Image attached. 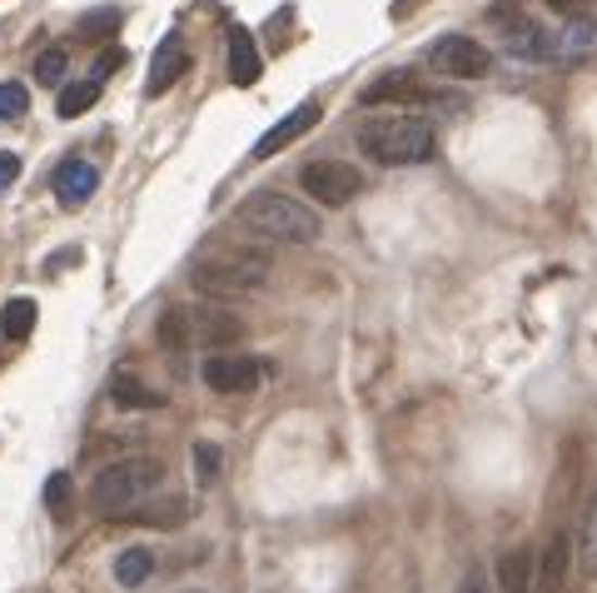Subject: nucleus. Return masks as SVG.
Returning <instances> with one entry per match:
<instances>
[{
    "instance_id": "1",
    "label": "nucleus",
    "mask_w": 597,
    "mask_h": 593,
    "mask_svg": "<svg viewBox=\"0 0 597 593\" xmlns=\"http://www.w3.org/2000/svg\"><path fill=\"white\" fill-rule=\"evenodd\" d=\"M270 274V249L259 245H239V239H210L195 260V289L204 295H249L264 285Z\"/></svg>"
},
{
    "instance_id": "2",
    "label": "nucleus",
    "mask_w": 597,
    "mask_h": 593,
    "mask_svg": "<svg viewBox=\"0 0 597 593\" xmlns=\"http://www.w3.org/2000/svg\"><path fill=\"white\" fill-rule=\"evenodd\" d=\"M154 339H160L164 349H229L245 339V320L239 314H229V309H214V305H175L164 309L160 320H154Z\"/></svg>"
},
{
    "instance_id": "3",
    "label": "nucleus",
    "mask_w": 597,
    "mask_h": 593,
    "mask_svg": "<svg viewBox=\"0 0 597 593\" xmlns=\"http://www.w3.org/2000/svg\"><path fill=\"white\" fill-rule=\"evenodd\" d=\"M235 225L249 230V235H259V239H289V245H309V239L324 235V230H319V214L309 210V205L279 195V190L249 195V200L235 210Z\"/></svg>"
},
{
    "instance_id": "4",
    "label": "nucleus",
    "mask_w": 597,
    "mask_h": 593,
    "mask_svg": "<svg viewBox=\"0 0 597 593\" xmlns=\"http://www.w3.org/2000/svg\"><path fill=\"white\" fill-rule=\"evenodd\" d=\"M434 131L409 115H374L359 125V150L378 165H423L434 160Z\"/></svg>"
},
{
    "instance_id": "5",
    "label": "nucleus",
    "mask_w": 597,
    "mask_h": 593,
    "mask_svg": "<svg viewBox=\"0 0 597 593\" xmlns=\"http://www.w3.org/2000/svg\"><path fill=\"white\" fill-rule=\"evenodd\" d=\"M160 474H164V464H154V459L105 464L90 484V509L100 514V519H129V514L145 504V494L160 489Z\"/></svg>"
},
{
    "instance_id": "6",
    "label": "nucleus",
    "mask_w": 597,
    "mask_h": 593,
    "mask_svg": "<svg viewBox=\"0 0 597 593\" xmlns=\"http://www.w3.org/2000/svg\"><path fill=\"white\" fill-rule=\"evenodd\" d=\"M299 185H304V195H314L319 205H349L363 180L349 160H309V165L299 170Z\"/></svg>"
},
{
    "instance_id": "7",
    "label": "nucleus",
    "mask_w": 597,
    "mask_h": 593,
    "mask_svg": "<svg viewBox=\"0 0 597 593\" xmlns=\"http://www.w3.org/2000/svg\"><path fill=\"white\" fill-rule=\"evenodd\" d=\"M428 60H434V71L448 75V81H478L493 65V55L473 36H438L428 46Z\"/></svg>"
},
{
    "instance_id": "8",
    "label": "nucleus",
    "mask_w": 597,
    "mask_h": 593,
    "mask_svg": "<svg viewBox=\"0 0 597 593\" xmlns=\"http://www.w3.org/2000/svg\"><path fill=\"white\" fill-rule=\"evenodd\" d=\"M319 115H324V106L319 100H304L299 110H289V115L279 120V125H270V131L254 140V160H270V155H279V150H289L299 135H309L319 125Z\"/></svg>"
},
{
    "instance_id": "9",
    "label": "nucleus",
    "mask_w": 597,
    "mask_h": 593,
    "mask_svg": "<svg viewBox=\"0 0 597 593\" xmlns=\"http://www.w3.org/2000/svg\"><path fill=\"white\" fill-rule=\"evenodd\" d=\"M204 384L214 394H249L259 384V365L249 355H210L204 359Z\"/></svg>"
},
{
    "instance_id": "10",
    "label": "nucleus",
    "mask_w": 597,
    "mask_h": 593,
    "mask_svg": "<svg viewBox=\"0 0 597 593\" xmlns=\"http://www.w3.org/2000/svg\"><path fill=\"white\" fill-rule=\"evenodd\" d=\"M189 71V46H185V36H170L154 46V60H150V81H145V96H164L170 85L179 81V75Z\"/></svg>"
},
{
    "instance_id": "11",
    "label": "nucleus",
    "mask_w": 597,
    "mask_h": 593,
    "mask_svg": "<svg viewBox=\"0 0 597 593\" xmlns=\"http://www.w3.org/2000/svg\"><path fill=\"white\" fill-rule=\"evenodd\" d=\"M50 185H55V195H60V205H65V210H80V205L100 190V170H95L90 160H80V155H75V160H60V170H55V180H50Z\"/></svg>"
},
{
    "instance_id": "12",
    "label": "nucleus",
    "mask_w": 597,
    "mask_h": 593,
    "mask_svg": "<svg viewBox=\"0 0 597 593\" xmlns=\"http://www.w3.org/2000/svg\"><path fill=\"white\" fill-rule=\"evenodd\" d=\"M568 569H573V534L558 529L543 548V564H538V579H533V593H562L568 583Z\"/></svg>"
},
{
    "instance_id": "13",
    "label": "nucleus",
    "mask_w": 597,
    "mask_h": 593,
    "mask_svg": "<svg viewBox=\"0 0 597 593\" xmlns=\"http://www.w3.org/2000/svg\"><path fill=\"white\" fill-rule=\"evenodd\" d=\"M384 100H434V96L423 90L413 71H384L378 81L363 85V106H384Z\"/></svg>"
},
{
    "instance_id": "14",
    "label": "nucleus",
    "mask_w": 597,
    "mask_h": 593,
    "mask_svg": "<svg viewBox=\"0 0 597 593\" xmlns=\"http://www.w3.org/2000/svg\"><path fill=\"white\" fill-rule=\"evenodd\" d=\"M259 75H264L259 46L245 25H239V30H229V81H235L239 90H249V85H259Z\"/></svg>"
},
{
    "instance_id": "15",
    "label": "nucleus",
    "mask_w": 597,
    "mask_h": 593,
    "mask_svg": "<svg viewBox=\"0 0 597 593\" xmlns=\"http://www.w3.org/2000/svg\"><path fill=\"white\" fill-rule=\"evenodd\" d=\"M503 50L513 60H552V55H558V36H548V30L533 25V21H518L513 30H508Z\"/></svg>"
},
{
    "instance_id": "16",
    "label": "nucleus",
    "mask_w": 597,
    "mask_h": 593,
    "mask_svg": "<svg viewBox=\"0 0 597 593\" xmlns=\"http://www.w3.org/2000/svg\"><path fill=\"white\" fill-rule=\"evenodd\" d=\"M533 554L527 548H503L498 554V589L503 593H533Z\"/></svg>"
},
{
    "instance_id": "17",
    "label": "nucleus",
    "mask_w": 597,
    "mask_h": 593,
    "mask_svg": "<svg viewBox=\"0 0 597 593\" xmlns=\"http://www.w3.org/2000/svg\"><path fill=\"white\" fill-rule=\"evenodd\" d=\"M36 320H40L36 299H11V305L0 309V334H5L11 345H25V339L36 334Z\"/></svg>"
},
{
    "instance_id": "18",
    "label": "nucleus",
    "mask_w": 597,
    "mask_h": 593,
    "mask_svg": "<svg viewBox=\"0 0 597 593\" xmlns=\"http://www.w3.org/2000/svg\"><path fill=\"white\" fill-rule=\"evenodd\" d=\"M110 399H115L120 409H164V394L140 384L135 374H115V380H110Z\"/></svg>"
},
{
    "instance_id": "19",
    "label": "nucleus",
    "mask_w": 597,
    "mask_h": 593,
    "mask_svg": "<svg viewBox=\"0 0 597 593\" xmlns=\"http://www.w3.org/2000/svg\"><path fill=\"white\" fill-rule=\"evenodd\" d=\"M597 46V21L593 15H573V21L558 30V55H587Z\"/></svg>"
},
{
    "instance_id": "20",
    "label": "nucleus",
    "mask_w": 597,
    "mask_h": 593,
    "mask_svg": "<svg viewBox=\"0 0 597 593\" xmlns=\"http://www.w3.org/2000/svg\"><path fill=\"white\" fill-rule=\"evenodd\" d=\"M135 523H150V529H179L189 519V504L185 498H164V504H140V509L129 514Z\"/></svg>"
},
{
    "instance_id": "21",
    "label": "nucleus",
    "mask_w": 597,
    "mask_h": 593,
    "mask_svg": "<svg viewBox=\"0 0 597 593\" xmlns=\"http://www.w3.org/2000/svg\"><path fill=\"white\" fill-rule=\"evenodd\" d=\"M120 25H125V11L120 5H95V11H85L80 15V30L85 40H110V36H120Z\"/></svg>"
},
{
    "instance_id": "22",
    "label": "nucleus",
    "mask_w": 597,
    "mask_h": 593,
    "mask_svg": "<svg viewBox=\"0 0 597 593\" xmlns=\"http://www.w3.org/2000/svg\"><path fill=\"white\" fill-rule=\"evenodd\" d=\"M95 100H100V81H71L65 90H60L55 110H60V120H75V115H85Z\"/></svg>"
},
{
    "instance_id": "23",
    "label": "nucleus",
    "mask_w": 597,
    "mask_h": 593,
    "mask_svg": "<svg viewBox=\"0 0 597 593\" xmlns=\"http://www.w3.org/2000/svg\"><path fill=\"white\" fill-rule=\"evenodd\" d=\"M150 573H154V554H150V548H125V554H120L115 579L125 583V589H140Z\"/></svg>"
},
{
    "instance_id": "24",
    "label": "nucleus",
    "mask_w": 597,
    "mask_h": 593,
    "mask_svg": "<svg viewBox=\"0 0 597 593\" xmlns=\"http://www.w3.org/2000/svg\"><path fill=\"white\" fill-rule=\"evenodd\" d=\"M46 509H50V519H71V509H75V479L65 474V469H55V474L46 479Z\"/></svg>"
},
{
    "instance_id": "25",
    "label": "nucleus",
    "mask_w": 597,
    "mask_h": 593,
    "mask_svg": "<svg viewBox=\"0 0 597 593\" xmlns=\"http://www.w3.org/2000/svg\"><path fill=\"white\" fill-rule=\"evenodd\" d=\"M577 558H583V573L597 579V498L583 514V534H577Z\"/></svg>"
},
{
    "instance_id": "26",
    "label": "nucleus",
    "mask_w": 597,
    "mask_h": 593,
    "mask_svg": "<svg viewBox=\"0 0 597 593\" xmlns=\"http://www.w3.org/2000/svg\"><path fill=\"white\" fill-rule=\"evenodd\" d=\"M189 464H195L199 484H214V479H220V469H224L220 444H195V449H189Z\"/></svg>"
},
{
    "instance_id": "27",
    "label": "nucleus",
    "mask_w": 597,
    "mask_h": 593,
    "mask_svg": "<svg viewBox=\"0 0 597 593\" xmlns=\"http://www.w3.org/2000/svg\"><path fill=\"white\" fill-rule=\"evenodd\" d=\"M65 65H71V55H65L60 46L40 50V55H36V75H40V85H60V81H65Z\"/></svg>"
},
{
    "instance_id": "28",
    "label": "nucleus",
    "mask_w": 597,
    "mask_h": 593,
    "mask_svg": "<svg viewBox=\"0 0 597 593\" xmlns=\"http://www.w3.org/2000/svg\"><path fill=\"white\" fill-rule=\"evenodd\" d=\"M25 110H30V96H25V85H15V81L0 85V120H21Z\"/></svg>"
},
{
    "instance_id": "29",
    "label": "nucleus",
    "mask_w": 597,
    "mask_h": 593,
    "mask_svg": "<svg viewBox=\"0 0 597 593\" xmlns=\"http://www.w3.org/2000/svg\"><path fill=\"white\" fill-rule=\"evenodd\" d=\"M120 65H125V50L120 46H110V50H100V60H95V71H90V81H100L105 85V75H115Z\"/></svg>"
},
{
    "instance_id": "30",
    "label": "nucleus",
    "mask_w": 597,
    "mask_h": 593,
    "mask_svg": "<svg viewBox=\"0 0 597 593\" xmlns=\"http://www.w3.org/2000/svg\"><path fill=\"white\" fill-rule=\"evenodd\" d=\"M15 180H21V155L0 150V190H11Z\"/></svg>"
},
{
    "instance_id": "31",
    "label": "nucleus",
    "mask_w": 597,
    "mask_h": 593,
    "mask_svg": "<svg viewBox=\"0 0 597 593\" xmlns=\"http://www.w3.org/2000/svg\"><path fill=\"white\" fill-rule=\"evenodd\" d=\"M552 11H562V15H577V5H583V0H548Z\"/></svg>"
},
{
    "instance_id": "32",
    "label": "nucleus",
    "mask_w": 597,
    "mask_h": 593,
    "mask_svg": "<svg viewBox=\"0 0 597 593\" xmlns=\"http://www.w3.org/2000/svg\"><path fill=\"white\" fill-rule=\"evenodd\" d=\"M458 593H488V589H483V579H463V589Z\"/></svg>"
}]
</instances>
